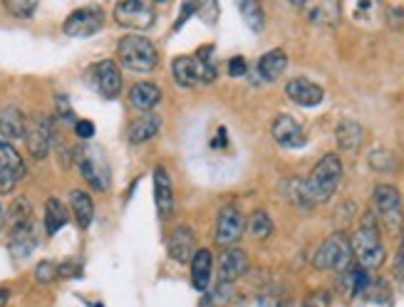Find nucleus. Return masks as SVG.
I'll return each mask as SVG.
<instances>
[{
	"label": "nucleus",
	"instance_id": "1",
	"mask_svg": "<svg viewBox=\"0 0 404 307\" xmlns=\"http://www.w3.org/2000/svg\"><path fill=\"white\" fill-rule=\"evenodd\" d=\"M340 179H343V161L338 159V154H325L318 161V166L310 171L308 179L300 181L305 204H325V201H330L335 191H338Z\"/></svg>",
	"mask_w": 404,
	"mask_h": 307
},
{
	"label": "nucleus",
	"instance_id": "2",
	"mask_svg": "<svg viewBox=\"0 0 404 307\" xmlns=\"http://www.w3.org/2000/svg\"><path fill=\"white\" fill-rule=\"evenodd\" d=\"M350 246H352V256H357L360 268L372 270L385 263V246L380 241V228H377L375 213H365L362 226L350 238Z\"/></svg>",
	"mask_w": 404,
	"mask_h": 307
},
{
	"label": "nucleus",
	"instance_id": "3",
	"mask_svg": "<svg viewBox=\"0 0 404 307\" xmlns=\"http://www.w3.org/2000/svg\"><path fill=\"white\" fill-rule=\"evenodd\" d=\"M117 60L129 72H152L159 65V50L144 35H127L117 45Z\"/></svg>",
	"mask_w": 404,
	"mask_h": 307
},
{
	"label": "nucleus",
	"instance_id": "4",
	"mask_svg": "<svg viewBox=\"0 0 404 307\" xmlns=\"http://www.w3.org/2000/svg\"><path fill=\"white\" fill-rule=\"evenodd\" d=\"M75 164L80 166L85 181L95 191L110 189V164L105 159V152L100 147H77L75 149Z\"/></svg>",
	"mask_w": 404,
	"mask_h": 307
},
{
	"label": "nucleus",
	"instance_id": "5",
	"mask_svg": "<svg viewBox=\"0 0 404 307\" xmlns=\"http://www.w3.org/2000/svg\"><path fill=\"white\" fill-rule=\"evenodd\" d=\"M352 260V246L350 238L345 233H333L330 238H325L323 246L315 251L313 265L318 270H347Z\"/></svg>",
	"mask_w": 404,
	"mask_h": 307
},
{
	"label": "nucleus",
	"instance_id": "6",
	"mask_svg": "<svg viewBox=\"0 0 404 307\" xmlns=\"http://www.w3.org/2000/svg\"><path fill=\"white\" fill-rule=\"evenodd\" d=\"M154 18H157V13L147 0H122L115 5V20L122 28L147 30L154 25Z\"/></svg>",
	"mask_w": 404,
	"mask_h": 307
},
{
	"label": "nucleus",
	"instance_id": "7",
	"mask_svg": "<svg viewBox=\"0 0 404 307\" xmlns=\"http://www.w3.org/2000/svg\"><path fill=\"white\" fill-rule=\"evenodd\" d=\"M246 228V218H243L241 208L236 204H226L219 211V221H216V246L233 248L243 236Z\"/></svg>",
	"mask_w": 404,
	"mask_h": 307
},
{
	"label": "nucleus",
	"instance_id": "8",
	"mask_svg": "<svg viewBox=\"0 0 404 307\" xmlns=\"http://www.w3.org/2000/svg\"><path fill=\"white\" fill-rule=\"evenodd\" d=\"M102 28H105V13L97 5L75 10V13L67 15L65 25H62L65 35H70V38H90V35L100 33Z\"/></svg>",
	"mask_w": 404,
	"mask_h": 307
},
{
	"label": "nucleus",
	"instance_id": "9",
	"mask_svg": "<svg viewBox=\"0 0 404 307\" xmlns=\"http://www.w3.org/2000/svg\"><path fill=\"white\" fill-rule=\"evenodd\" d=\"M90 85L105 100H117L122 92V70L115 60H102L90 67Z\"/></svg>",
	"mask_w": 404,
	"mask_h": 307
},
{
	"label": "nucleus",
	"instance_id": "10",
	"mask_svg": "<svg viewBox=\"0 0 404 307\" xmlns=\"http://www.w3.org/2000/svg\"><path fill=\"white\" fill-rule=\"evenodd\" d=\"M25 144H28V152L33 159H48L50 149H53V122L48 117L30 119L25 127Z\"/></svg>",
	"mask_w": 404,
	"mask_h": 307
},
{
	"label": "nucleus",
	"instance_id": "11",
	"mask_svg": "<svg viewBox=\"0 0 404 307\" xmlns=\"http://www.w3.org/2000/svg\"><path fill=\"white\" fill-rule=\"evenodd\" d=\"M372 199H375L377 213H380V216L385 218L387 226L395 231V228L400 226V216H402V196H400V191H397L395 186H390V184H382V186H377V189H375Z\"/></svg>",
	"mask_w": 404,
	"mask_h": 307
},
{
	"label": "nucleus",
	"instance_id": "12",
	"mask_svg": "<svg viewBox=\"0 0 404 307\" xmlns=\"http://www.w3.org/2000/svg\"><path fill=\"white\" fill-rule=\"evenodd\" d=\"M273 139H276L278 147L283 149H298L305 147V132L298 122H295L290 114H281V117L273 122Z\"/></svg>",
	"mask_w": 404,
	"mask_h": 307
},
{
	"label": "nucleus",
	"instance_id": "13",
	"mask_svg": "<svg viewBox=\"0 0 404 307\" xmlns=\"http://www.w3.org/2000/svg\"><path fill=\"white\" fill-rule=\"evenodd\" d=\"M286 95L290 102H295L298 107H318L320 102H323L325 92L320 85H315V82L305 80V77H295V80H290L286 85Z\"/></svg>",
	"mask_w": 404,
	"mask_h": 307
},
{
	"label": "nucleus",
	"instance_id": "14",
	"mask_svg": "<svg viewBox=\"0 0 404 307\" xmlns=\"http://www.w3.org/2000/svg\"><path fill=\"white\" fill-rule=\"evenodd\" d=\"M154 204H157L159 218H169L174 211V184L172 176L164 166L154 169Z\"/></svg>",
	"mask_w": 404,
	"mask_h": 307
},
{
	"label": "nucleus",
	"instance_id": "15",
	"mask_svg": "<svg viewBox=\"0 0 404 307\" xmlns=\"http://www.w3.org/2000/svg\"><path fill=\"white\" fill-rule=\"evenodd\" d=\"M211 273H214V256L209 248H201L191 258V285L199 293H206L211 288Z\"/></svg>",
	"mask_w": 404,
	"mask_h": 307
},
{
	"label": "nucleus",
	"instance_id": "16",
	"mask_svg": "<svg viewBox=\"0 0 404 307\" xmlns=\"http://www.w3.org/2000/svg\"><path fill=\"white\" fill-rule=\"evenodd\" d=\"M248 270V256L241 248H226V253L219 260V275L221 283H236L243 273Z\"/></svg>",
	"mask_w": 404,
	"mask_h": 307
},
{
	"label": "nucleus",
	"instance_id": "17",
	"mask_svg": "<svg viewBox=\"0 0 404 307\" xmlns=\"http://www.w3.org/2000/svg\"><path fill=\"white\" fill-rule=\"evenodd\" d=\"M194 231L189 226H176L172 238H169V258L176 263H189L194 258Z\"/></svg>",
	"mask_w": 404,
	"mask_h": 307
},
{
	"label": "nucleus",
	"instance_id": "18",
	"mask_svg": "<svg viewBox=\"0 0 404 307\" xmlns=\"http://www.w3.org/2000/svg\"><path fill=\"white\" fill-rule=\"evenodd\" d=\"M335 139H338V147L343 149V152H360L362 142H365V129L360 127V122H355V119H343V122L338 124V129H335Z\"/></svg>",
	"mask_w": 404,
	"mask_h": 307
},
{
	"label": "nucleus",
	"instance_id": "19",
	"mask_svg": "<svg viewBox=\"0 0 404 307\" xmlns=\"http://www.w3.org/2000/svg\"><path fill=\"white\" fill-rule=\"evenodd\" d=\"M25 117L20 109L15 107H5L3 112H0V137L5 139V142H18V139H25Z\"/></svg>",
	"mask_w": 404,
	"mask_h": 307
},
{
	"label": "nucleus",
	"instance_id": "20",
	"mask_svg": "<svg viewBox=\"0 0 404 307\" xmlns=\"http://www.w3.org/2000/svg\"><path fill=\"white\" fill-rule=\"evenodd\" d=\"M159 102H162V90L152 82H139L129 92V104L139 112H152Z\"/></svg>",
	"mask_w": 404,
	"mask_h": 307
},
{
	"label": "nucleus",
	"instance_id": "21",
	"mask_svg": "<svg viewBox=\"0 0 404 307\" xmlns=\"http://www.w3.org/2000/svg\"><path fill=\"white\" fill-rule=\"evenodd\" d=\"M8 248H10V256H13V258H18V260L28 258L30 253L35 251V228H33V223H28V226H20V228H13V231H10Z\"/></svg>",
	"mask_w": 404,
	"mask_h": 307
},
{
	"label": "nucleus",
	"instance_id": "22",
	"mask_svg": "<svg viewBox=\"0 0 404 307\" xmlns=\"http://www.w3.org/2000/svg\"><path fill=\"white\" fill-rule=\"evenodd\" d=\"M70 206H72V213H75L77 226H80L82 231H87V228L92 226V221H95V204H92L90 194H85V191L80 189H72Z\"/></svg>",
	"mask_w": 404,
	"mask_h": 307
},
{
	"label": "nucleus",
	"instance_id": "23",
	"mask_svg": "<svg viewBox=\"0 0 404 307\" xmlns=\"http://www.w3.org/2000/svg\"><path fill=\"white\" fill-rule=\"evenodd\" d=\"M288 67V55L283 50H271L266 52V55L261 57V62H258V75L263 77L266 82H273L278 80V77L286 72Z\"/></svg>",
	"mask_w": 404,
	"mask_h": 307
},
{
	"label": "nucleus",
	"instance_id": "24",
	"mask_svg": "<svg viewBox=\"0 0 404 307\" xmlns=\"http://www.w3.org/2000/svg\"><path fill=\"white\" fill-rule=\"evenodd\" d=\"M159 127H162V119L157 114H144L137 122L129 127V144H144L149 139L157 137Z\"/></svg>",
	"mask_w": 404,
	"mask_h": 307
},
{
	"label": "nucleus",
	"instance_id": "25",
	"mask_svg": "<svg viewBox=\"0 0 404 307\" xmlns=\"http://www.w3.org/2000/svg\"><path fill=\"white\" fill-rule=\"evenodd\" d=\"M340 285H343V293L347 295V298H357V295H362L367 288L372 285L370 275H367L365 268H347L345 275L340 278Z\"/></svg>",
	"mask_w": 404,
	"mask_h": 307
},
{
	"label": "nucleus",
	"instance_id": "26",
	"mask_svg": "<svg viewBox=\"0 0 404 307\" xmlns=\"http://www.w3.org/2000/svg\"><path fill=\"white\" fill-rule=\"evenodd\" d=\"M211 52H214V48H201L194 55V67H196V80H199V85H211V82H216V77H219V70H216V62L214 57H211Z\"/></svg>",
	"mask_w": 404,
	"mask_h": 307
},
{
	"label": "nucleus",
	"instance_id": "27",
	"mask_svg": "<svg viewBox=\"0 0 404 307\" xmlns=\"http://www.w3.org/2000/svg\"><path fill=\"white\" fill-rule=\"evenodd\" d=\"M67 221H70V216H67L65 204L50 196L48 204H45V231H48V236H55L62 226H67Z\"/></svg>",
	"mask_w": 404,
	"mask_h": 307
},
{
	"label": "nucleus",
	"instance_id": "28",
	"mask_svg": "<svg viewBox=\"0 0 404 307\" xmlns=\"http://www.w3.org/2000/svg\"><path fill=\"white\" fill-rule=\"evenodd\" d=\"M174 80L179 87H196L199 80H196V67H194V57H176L174 65Z\"/></svg>",
	"mask_w": 404,
	"mask_h": 307
},
{
	"label": "nucleus",
	"instance_id": "29",
	"mask_svg": "<svg viewBox=\"0 0 404 307\" xmlns=\"http://www.w3.org/2000/svg\"><path fill=\"white\" fill-rule=\"evenodd\" d=\"M0 171H3V174H23L25 176V164H23V159H20L18 149H15L13 144L3 142V139H0Z\"/></svg>",
	"mask_w": 404,
	"mask_h": 307
},
{
	"label": "nucleus",
	"instance_id": "30",
	"mask_svg": "<svg viewBox=\"0 0 404 307\" xmlns=\"http://www.w3.org/2000/svg\"><path fill=\"white\" fill-rule=\"evenodd\" d=\"M30 216H33V206H30V201L25 199V196H18V199L13 201V206H10V211H8L10 231H13V228H20V226H28Z\"/></svg>",
	"mask_w": 404,
	"mask_h": 307
},
{
	"label": "nucleus",
	"instance_id": "31",
	"mask_svg": "<svg viewBox=\"0 0 404 307\" xmlns=\"http://www.w3.org/2000/svg\"><path fill=\"white\" fill-rule=\"evenodd\" d=\"M238 10H241L243 20H246V25L251 30L261 33V30L266 28V15H263V8L258 3H253V0H243V3H238Z\"/></svg>",
	"mask_w": 404,
	"mask_h": 307
},
{
	"label": "nucleus",
	"instance_id": "32",
	"mask_svg": "<svg viewBox=\"0 0 404 307\" xmlns=\"http://www.w3.org/2000/svg\"><path fill=\"white\" fill-rule=\"evenodd\" d=\"M308 18L315 25H335L340 20V5L335 3H320L308 10Z\"/></svg>",
	"mask_w": 404,
	"mask_h": 307
},
{
	"label": "nucleus",
	"instance_id": "33",
	"mask_svg": "<svg viewBox=\"0 0 404 307\" xmlns=\"http://www.w3.org/2000/svg\"><path fill=\"white\" fill-rule=\"evenodd\" d=\"M248 233H251L253 238H258V241L268 238V236L273 233V221H271V216H268L266 211L251 213V218H248Z\"/></svg>",
	"mask_w": 404,
	"mask_h": 307
},
{
	"label": "nucleus",
	"instance_id": "34",
	"mask_svg": "<svg viewBox=\"0 0 404 307\" xmlns=\"http://www.w3.org/2000/svg\"><path fill=\"white\" fill-rule=\"evenodd\" d=\"M5 10H8V13H13L15 18L28 20L30 15L38 10V3H35V0H5Z\"/></svg>",
	"mask_w": 404,
	"mask_h": 307
},
{
	"label": "nucleus",
	"instance_id": "35",
	"mask_svg": "<svg viewBox=\"0 0 404 307\" xmlns=\"http://www.w3.org/2000/svg\"><path fill=\"white\" fill-rule=\"evenodd\" d=\"M58 278H60L58 263H53V260H43V263H38V268H35V280H38L40 285H48Z\"/></svg>",
	"mask_w": 404,
	"mask_h": 307
},
{
	"label": "nucleus",
	"instance_id": "36",
	"mask_svg": "<svg viewBox=\"0 0 404 307\" xmlns=\"http://www.w3.org/2000/svg\"><path fill=\"white\" fill-rule=\"evenodd\" d=\"M370 166L375 171H395L397 161H395V156H392L390 152H385V149H377V152L370 154Z\"/></svg>",
	"mask_w": 404,
	"mask_h": 307
},
{
	"label": "nucleus",
	"instance_id": "37",
	"mask_svg": "<svg viewBox=\"0 0 404 307\" xmlns=\"http://www.w3.org/2000/svg\"><path fill=\"white\" fill-rule=\"evenodd\" d=\"M231 298H233V288L229 283H221L219 288L214 290V298L204 300V305H201V307H224Z\"/></svg>",
	"mask_w": 404,
	"mask_h": 307
},
{
	"label": "nucleus",
	"instance_id": "38",
	"mask_svg": "<svg viewBox=\"0 0 404 307\" xmlns=\"http://www.w3.org/2000/svg\"><path fill=\"white\" fill-rule=\"evenodd\" d=\"M58 270H60V278L77 280L82 275V263L80 260H65V263L58 265Z\"/></svg>",
	"mask_w": 404,
	"mask_h": 307
},
{
	"label": "nucleus",
	"instance_id": "39",
	"mask_svg": "<svg viewBox=\"0 0 404 307\" xmlns=\"http://www.w3.org/2000/svg\"><path fill=\"white\" fill-rule=\"evenodd\" d=\"M55 107H58V117L65 119L67 124H75V122H77V119H75V112H72V104H70V100H67L65 95H60L58 100H55Z\"/></svg>",
	"mask_w": 404,
	"mask_h": 307
},
{
	"label": "nucleus",
	"instance_id": "40",
	"mask_svg": "<svg viewBox=\"0 0 404 307\" xmlns=\"http://www.w3.org/2000/svg\"><path fill=\"white\" fill-rule=\"evenodd\" d=\"M330 303H333L330 293H325V290H318V293H310L308 298H305L303 307H330Z\"/></svg>",
	"mask_w": 404,
	"mask_h": 307
},
{
	"label": "nucleus",
	"instance_id": "41",
	"mask_svg": "<svg viewBox=\"0 0 404 307\" xmlns=\"http://www.w3.org/2000/svg\"><path fill=\"white\" fill-rule=\"evenodd\" d=\"M20 179H23V174H3L0 171V194H10L20 184Z\"/></svg>",
	"mask_w": 404,
	"mask_h": 307
},
{
	"label": "nucleus",
	"instance_id": "42",
	"mask_svg": "<svg viewBox=\"0 0 404 307\" xmlns=\"http://www.w3.org/2000/svg\"><path fill=\"white\" fill-rule=\"evenodd\" d=\"M75 134L80 139H92V137H95V124L87 122V119H77V122H75Z\"/></svg>",
	"mask_w": 404,
	"mask_h": 307
},
{
	"label": "nucleus",
	"instance_id": "43",
	"mask_svg": "<svg viewBox=\"0 0 404 307\" xmlns=\"http://www.w3.org/2000/svg\"><path fill=\"white\" fill-rule=\"evenodd\" d=\"M248 72V62L243 60V57H233L229 62V75L231 77H243Z\"/></svg>",
	"mask_w": 404,
	"mask_h": 307
},
{
	"label": "nucleus",
	"instance_id": "44",
	"mask_svg": "<svg viewBox=\"0 0 404 307\" xmlns=\"http://www.w3.org/2000/svg\"><path fill=\"white\" fill-rule=\"evenodd\" d=\"M387 18H390L392 28H402V23H404V8H390V10H387Z\"/></svg>",
	"mask_w": 404,
	"mask_h": 307
},
{
	"label": "nucleus",
	"instance_id": "45",
	"mask_svg": "<svg viewBox=\"0 0 404 307\" xmlns=\"http://www.w3.org/2000/svg\"><path fill=\"white\" fill-rule=\"evenodd\" d=\"M196 10H199V5H191V3H184V5H181V15H179V20H176V30H179L181 25H184L186 20H189V15H194Z\"/></svg>",
	"mask_w": 404,
	"mask_h": 307
},
{
	"label": "nucleus",
	"instance_id": "46",
	"mask_svg": "<svg viewBox=\"0 0 404 307\" xmlns=\"http://www.w3.org/2000/svg\"><path fill=\"white\" fill-rule=\"evenodd\" d=\"M199 10L206 15V23H216V13H219V5H216V3H206V5H201Z\"/></svg>",
	"mask_w": 404,
	"mask_h": 307
},
{
	"label": "nucleus",
	"instance_id": "47",
	"mask_svg": "<svg viewBox=\"0 0 404 307\" xmlns=\"http://www.w3.org/2000/svg\"><path fill=\"white\" fill-rule=\"evenodd\" d=\"M395 270L400 278H404V233H402V246H400V253H397V260H395Z\"/></svg>",
	"mask_w": 404,
	"mask_h": 307
},
{
	"label": "nucleus",
	"instance_id": "48",
	"mask_svg": "<svg viewBox=\"0 0 404 307\" xmlns=\"http://www.w3.org/2000/svg\"><path fill=\"white\" fill-rule=\"evenodd\" d=\"M8 298H10V295H8V290H0V307H5V305H8Z\"/></svg>",
	"mask_w": 404,
	"mask_h": 307
},
{
	"label": "nucleus",
	"instance_id": "49",
	"mask_svg": "<svg viewBox=\"0 0 404 307\" xmlns=\"http://www.w3.org/2000/svg\"><path fill=\"white\" fill-rule=\"evenodd\" d=\"M3 221H5V211H3V204H0V228H3Z\"/></svg>",
	"mask_w": 404,
	"mask_h": 307
}]
</instances>
